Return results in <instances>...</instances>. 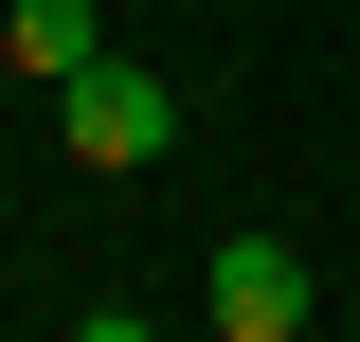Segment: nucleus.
Listing matches in <instances>:
<instances>
[{
	"label": "nucleus",
	"instance_id": "39448f33",
	"mask_svg": "<svg viewBox=\"0 0 360 342\" xmlns=\"http://www.w3.org/2000/svg\"><path fill=\"white\" fill-rule=\"evenodd\" d=\"M0 18H18V0H0Z\"/></svg>",
	"mask_w": 360,
	"mask_h": 342
},
{
	"label": "nucleus",
	"instance_id": "7ed1b4c3",
	"mask_svg": "<svg viewBox=\"0 0 360 342\" xmlns=\"http://www.w3.org/2000/svg\"><path fill=\"white\" fill-rule=\"evenodd\" d=\"M90 54H108V18H90V0H18V18H0V72L37 90V108H54V90L90 72Z\"/></svg>",
	"mask_w": 360,
	"mask_h": 342
},
{
	"label": "nucleus",
	"instance_id": "f03ea898",
	"mask_svg": "<svg viewBox=\"0 0 360 342\" xmlns=\"http://www.w3.org/2000/svg\"><path fill=\"white\" fill-rule=\"evenodd\" d=\"M217 342H307V253L288 234H234L217 253Z\"/></svg>",
	"mask_w": 360,
	"mask_h": 342
},
{
	"label": "nucleus",
	"instance_id": "f257e3e1",
	"mask_svg": "<svg viewBox=\"0 0 360 342\" xmlns=\"http://www.w3.org/2000/svg\"><path fill=\"white\" fill-rule=\"evenodd\" d=\"M54 127H72V163H108V180H127V163H162V144H180V90L144 72V54H90V72L54 90Z\"/></svg>",
	"mask_w": 360,
	"mask_h": 342
},
{
	"label": "nucleus",
	"instance_id": "20e7f679",
	"mask_svg": "<svg viewBox=\"0 0 360 342\" xmlns=\"http://www.w3.org/2000/svg\"><path fill=\"white\" fill-rule=\"evenodd\" d=\"M72 342H162V324H144V306H90V324H72Z\"/></svg>",
	"mask_w": 360,
	"mask_h": 342
}]
</instances>
